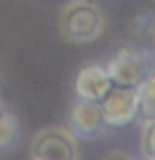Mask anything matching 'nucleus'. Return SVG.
I'll use <instances>...</instances> for the list:
<instances>
[{"label": "nucleus", "mask_w": 155, "mask_h": 160, "mask_svg": "<svg viewBox=\"0 0 155 160\" xmlns=\"http://www.w3.org/2000/svg\"><path fill=\"white\" fill-rule=\"evenodd\" d=\"M0 113H2V105H0Z\"/></svg>", "instance_id": "nucleus-12"}, {"label": "nucleus", "mask_w": 155, "mask_h": 160, "mask_svg": "<svg viewBox=\"0 0 155 160\" xmlns=\"http://www.w3.org/2000/svg\"><path fill=\"white\" fill-rule=\"evenodd\" d=\"M18 135L17 117L10 112L0 113V148L8 147Z\"/></svg>", "instance_id": "nucleus-8"}, {"label": "nucleus", "mask_w": 155, "mask_h": 160, "mask_svg": "<svg viewBox=\"0 0 155 160\" xmlns=\"http://www.w3.org/2000/svg\"><path fill=\"white\" fill-rule=\"evenodd\" d=\"M113 87V82L107 72V67L102 65H87L78 72L75 80V92L80 98L102 102Z\"/></svg>", "instance_id": "nucleus-5"}, {"label": "nucleus", "mask_w": 155, "mask_h": 160, "mask_svg": "<svg viewBox=\"0 0 155 160\" xmlns=\"http://www.w3.org/2000/svg\"><path fill=\"white\" fill-rule=\"evenodd\" d=\"M100 108L107 125L125 127L132 123L140 112V90L115 85L100 102Z\"/></svg>", "instance_id": "nucleus-3"}, {"label": "nucleus", "mask_w": 155, "mask_h": 160, "mask_svg": "<svg viewBox=\"0 0 155 160\" xmlns=\"http://www.w3.org/2000/svg\"><path fill=\"white\" fill-rule=\"evenodd\" d=\"M70 123H72L73 132L82 138L97 137L105 125L100 102L78 98L72 108V113H70Z\"/></svg>", "instance_id": "nucleus-6"}, {"label": "nucleus", "mask_w": 155, "mask_h": 160, "mask_svg": "<svg viewBox=\"0 0 155 160\" xmlns=\"http://www.w3.org/2000/svg\"><path fill=\"white\" fill-rule=\"evenodd\" d=\"M110 160H132V158H128V157H125V155H113Z\"/></svg>", "instance_id": "nucleus-10"}, {"label": "nucleus", "mask_w": 155, "mask_h": 160, "mask_svg": "<svg viewBox=\"0 0 155 160\" xmlns=\"http://www.w3.org/2000/svg\"><path fill=\"white\" fill-rule=\"evenodd\" d=\"M32 160H78L73 135L63 128H45L32 140Z\"/></svg>", "instance_id": "nucleus-4"}, {"label": "nucleus", "mask_w": 155, "mask_h": 160, "mask_svg": "<svg viewBox=\"0 0 155 160\" xmlns=\"http://www.w3.org/2000/svg\"><path fill=\"white\" fill-rule=\"evenodd\" d=\"M140 148L147 160H155V117L145 118L140 135Z\"/></svg>", "instance_id": "nucleus-9"}, {"label": "nucleus", "mask_w": 155, "mask_h": 160, "mask_svg": "<svg viewBox=\"0 0 155 160\" xmlns=\"http://www.w3.org/2000/svg\"><path fill=\"white\" fill-rule=\"evenodd\" d=\"M153 57L137 47L120 48L107 63V72L113 85L138 88L155 70Z\"/></svg>", "instance_id": "nucleus-2"}, {"label": "nucleus", "mask_w": 155, "mask_h": 160, "mask_svg": "<svg viewBox=\"0 0 155 160\" xmlns=\"http://www.w3.org/2000/svg\"><path fill=\"white\" fill-rule=\"evenodd\" d=\"M58 27L67 42L88 43L102 35L105 15L98 5L87 0H75L63 8Z\"/></svg>", "instance_id": "nucleus-1"}, {"label": "nucleus", "mask_w": 155, "mask_h": 160, "mask_svg": "<svg viewBox=\"0 0 155 160\" xmlns=\"http://www.w3.org/2000/svg\"><path fill=\"white\" fill-rule=\"evenodd\" d=\"M152 37H153V47H155V28H153V33H152Z\"/></svg>", "instance_id": "nucleus-11"}, {"label": "nucleus", "mask_w": 155, "mask_h": 160, "mask_svg": "<svg viewBox=\"0 0 155 160\" xmlns=\"http://www.w3.org/2000/svg\"><path fill=\"white\" fill-rule=\"evenodd\" d=\"M140 90V113L143 118L155 117V70L138 87Z\"/></svg>", "instance_id": "nucleus-7"}]
</instances>
